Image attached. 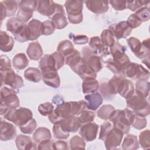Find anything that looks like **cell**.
Returning <instances> with one entry per match:
<instances>
[{
    "instance_id": "1",
    "label": "cell",
    "mask_w": 150,
    "mask_h": 150,
    "mask_svg": "<svg viewBox=\"0 0 150 150\" xmlns=\"http://www.w3.org/2000/svg\"><path fill=\"white\" fill-rule=\"evenodd\" d=\"M125 46L120 44L118 41L110 47V53L112 57L105 62L106 67L115 74L123 76L127 66L131 62L128 56L125 53L127 50Z\"/></svg>"
},
{
    "instance_id": "2",
    "label": "cell",
    "mask_w": 150,
    "mask_h": 150,
    "mask_svg": "<svg viewBox=\"0 0 150 150\" xmlns=\"http://www.w3.org/2000/svg\"><path fill=\"white\" fill-rule=\"evenodd\" d=\"M85 109H87L86 101H63L57 105L56 108L48 116V118L50 122L54 124L64 118L71 116H78Z\"/></svg>"
},
{
    "instance_id": "3",
    "label": "cell",
    "mask_w": 150,
    "mask_h": 150,
    "mask_svg": "<svg viewBox=\"0 0 150 150\" xmlns=\"http://www.w3.org/2000/svg\"><path fill=\"white\" fill-rule=\"evenodd\" d=\"M135 118V113L128 108L122 110H115L108 120L112 122L113 127L120 129L124 134L129 132L131 124Z\"/></svg>"
},
{
    "instance_id": "4",
    "label": "cell",
    "mask_w": 150,
    "mask_h": 150,
    "mask_svg": "<svg viewBox=\"0 0 150 150\" xmlns=\"http://www.w3.org/2000/svg\"><path fill=\"white\" fill-rule=\"evenodd\" d=\"M108 84L114 94H119L125 98L131 97L135 91L133 83L124 78L122 76L115 75L108 82Z\"/></svg>"
},
{
    "instance_id": "5",
    "label": "cell",
    "mask_w": 150,
    "mask_h": 150,
    "mask_svg": "<svg viewBox=\"0 0 150 150\" xmlns=\"http://www.w3.org/2000/svg\"><path fill=\"white\" fill-rule=\"evenodd\" d=\"M17 92L13 88L4 87L1 89L0 114H4L11 108H16L19 107V100L16 95Z\"/></svg>"
},
{
    "instance_id": "6",
    "label": "cell",
    "mask_w": 150,
    "mask_h": 150,
    "mask_svg": "<svg viewBox=\"0 0 150 150\" xmlns=\"http://www.w3.org/2000/svg\"><path fill=\"white\" fill-rule=\"evenodd\" d=\"M4 117L19 127L33 118V114L28 108L19 107L18 108L9 109L4 114Z\"/></svg>"
},
{
    "instance_id": "7",
    "label": "cell",
    "mask_w": 150,
    "mask_h": 150,
    "mask_svg": "<svg viewBox=\"0 0 150 150\" xmlns=\"http://www.w3.org/2000/svg\"><path fill=\"white\" fill-rule=\"evenodd\" d=\"M127 105L137 115L146 117L150 113V105L149 101L136 94L126 98Z\"/></svg>"
},
{
    "instance_id": "8",
    "label": "cell",
    "mask_w": 150,
    "mask_h": 150,
    "mask_svg": "<svg viewBox=\"0 0 150 150\" xmlns=\"http://www.w3.org/2000/svg\"><path fill=\"white\" fill-rule=\"evenodd\" d=\"M84 1L69 0L64 2V6L67 13L69 22L72 24H79L83 21L82 13Z\"/></svg>"
},
{
    "instance_id": "9",
    "label": "cell",
    "mask_w": 150,
    "mask_h": 150,
    "mask_svg": "<svg viewBox=\"0 0 150 150\" xmlns=\"http://www.w3.org/2000/svg\"><path fill=\"white\" fill-rule=\"evenodd\" d=\"M65 63L64 57L58 52H54L51 54H46L42 56L39 62L40 70L45 69L59 70Z\"/></svg>"
},
{
    "instance_id": "10",
    "label": "cell",
    "mask_w": 150,
    "mask_h": 150,
    "mask_svg": "<svg viewBox=\"0 0 150 150\" xmlns=\"http://www.w3.org/2000/svg\"><path fill=\"white\" fill-rule=\"evenodd\" d=\"M0 73L1 86L3 84L9 86L15 90H19L24 86L22 78L16 74L12 68L5 70H0Z\"/></svg>"
},
{
    "instance_id": "11",
    "label": "cell",
    "mask_w": 150,
    "mask_h": 150,
    "mask_svg": "<svg viewBox=\"0 0 150 150\" xmlns=\"http://www.w3.org/2000/svg\"><path fill=\"white\" fill-rule=\"evenodd\" d=\"M123 76L132 80H148L149 71L138 63L130 62L125 69Z\"/></svg>"
},
{
    "instance_id": "12",
    "label": "cell",
    "mask_w": 150,
    "mask_h": 150,
    "mask_svg": "<svg viewBox=\"0 0 150 150\" xmlns=\"http://www.w3.org/2000/svg\"><path fill=\"white\" fill-rule=\"evenodd\" d=\"M81 57L84 63L96 73L100 71L103 68L101 59L93 49L90 47L86 46L81 50Z\"/></svg>"
},
{
    "instance_id": "13",
    "label": "cell",
    "mask_w": 150,
    "mask_h": 150,
    "mask_svg": "<svg viewBox=\"0 0 150 150\" xmlns=\"http://www.w3.org/2000/svg\"><path fill=\"white\" fill-rule=\"evenodd\" d=\"M19 11L16 16L24 23H26L32 17L33 12L36 9L37 1L24 0L18 2Z\"/></svg>"
},
{
    "instance_id": "14",
    "label": "cell",
    "mask_w": 150,
    "mask_h": 150,
    "mask_svg": "<svg viewBox=\"0 0 150 150\" xmlns=\"http://www.w3.org/2000/svg\"><path fill=\"white\" fill-rule=\"evenodd\" d=\"M60 4L54 2L53 1H37L36 11L41 15L46 16L49 19L57 12Z\"/></svg>"
},
{
    "instance_id": "15",
    "label": "cell",
    "mask_w": 150,
    "mask_h": 150,
    "mask_svg": "<svg viewBox=\"0 0 150 150\" xmlns=\"http://www.w3.org/2000/svg\"><path fill=\"white\" fill-rule=\"evenodd\" d=\"M124 134L118 129L113 127L104 139V144L107 149H115L122 142Z\"/></svg>"
},
{
    "instance_id": "16",
    "label": "cell",
    "mask_w": 150,
    "mask_h": 150,
    "mask_svg": "<svg viewBox=\"0 0 150 150\" xmlns=\"http://www.w3.org/2000/svg\"><path fill=\"white\" fill-rule=\"evenodd\" d=\"M108 29L112 32L117 39L126 38L132 32V29L129 26L127 21H121L110 25Z\"/></svg>"
},
{
    "instance_id": "17",
    "label": "cell",
    "mask_w": 150,
    "mask_h": 150,
    "mask_svg": "<svg viewBox=\"0 0 150 150\" xmlns=\"http://www.w3.org/2000/svg\"><path fill=\"white\" fill-rule=\"evenodd\" d=\"M28 40H35L38 39L42 33V22L39 20L32 19L26 26Z\"/></svg>"
},
{
    "instance_id": "18",
    "label": "cell",
    "mask_w": 150,
    "mask_h": 150,
    "mask_svg": "<svg viewBox=\"0 0 150 150\" xmlns=\"http://www.w3.org/2000/svg\"><path fill=\"white\" fill-rule=\"evenodd\" d=\"M98 125L95 122H88L81 126L79 134L84 141L91 142L94 141L98 133Z\"/></svg>"
},
{
    "instance_id": "19",
    "label": "cell",
    "mask_w": 150,
    "mask_h": 150,
    "mask_svg": "<svg viewBox=\"0 0 150 150\" xmlns=\"http://www.w3.org/2000/svg\"><path fill=\"white\" fill-rule=\"evenodd\" d=\"M42 80L48 86L58 88L60 85V79L57 71L53 69H45L41 70Z\"/></svg>"
},
{
    "instance_id": "20",
    "label": "cell",
    "mask_w": 150,
    "mask_h": 150,
    "mask_svg": "<svg viewBox=\"0 0 150 150\" xmlns=\"http://www.w3.org/2000/svg\"><path fill=\"white\" fill-rule=\"evenodd\" d=\"M16 135V128L14 125L8 122L1 120L0 139L2 141H7L13 139Z\"/></svg>"
},
{
    "instance_id": "21",
    "label": "cell",
    "mask_w": 150,
    "mask_h": 150,
    "mask_svg": "<svg viewBox=\"0 0 150 150\" xmlns=\"http://www.w3.org/2000/svg\"><path fill=\"white\" fill-rule=\"evenodd\" d=\"M61 128L67 132H76L81 127L77 116H71L62 120L59 122Z\"/></svg>"
},
{
    "instance_id": "22",
    "label": "cell",
    "mask_w": 150,
    "mask_h": 150,
    "mask_svg": "<svg viewBox=\"0 0 150 150\" xmlns=\"http://www.w3.org/2000/svg\"><path fill=\"white\" fill-rule=\"evenodd\" d=\"M87 8L96 14H101L108 10L109 1H86Z\"/></svg>"
},
{
    "instance_id": "23",
    "label": "cell",
    "mask_w": 150,
    "mask_h": 150,
    "mask_svg": "<svg viewBox=\"0 0 150 150\" xmlns=\"http://www.w3.org/2000/svg\"><path fill=\"white\" fill-rule=\"evenodd\" d=\"M64 60L65 63L75 73L80 64L84 62V60L81 56L80 53L76 49H74L70 54L65 57Z\"/></svg>"
},
{
    "instance_id": "24",
    "label": "cell",
    "mask_w": 150,
    "mask_h": 150,
    "mask_svg": "<svg viewBox=\"0 0 150 150\" xmlns=\"http://www.w3.org/2000/svg\"><path fill=\"white\" fill-rule=\"evenodd\" d=\"M89 46L98 56L105 57L110 54L108 47L105 46L102 43L100 38L98 36H93L89 40Z\"/></svg>"
},
{
    "instance_id": "25",
    "label": "cell",
    "mask_w": 150,
    "mask_h": 150,
    "mask_svg": "<svg viewBox=\"0 0 150 150\" xmlns=\"http://www.w3.org/2000/svg\"><path fill=\"white\" fill-rule=\"evenodd\" d=\"M16 147L19 150L36 149V143L33 142L31 138L25 135L20 134L16 137L15 139Z\"/></svg>"
},
{
    "instance_id": "26",
    "label": "cell",
    "mask_w": 150,
    "mask_h": 150,
    "mask_svg": "<svg viewBox=\"0 0 150 150\" xmlns=\"http://www.w3.org/2000/svg\"><path fill=\"white\" fill-rule=\"evenodd\" d=\"M50 19L54 23L57 29H62L68 25V22L65 16V11L62 5Z\"/></svg>"
},
{
    "instance_id": "27",
    "label": "cell",
    "mask_w": 150,
    "mask_h": 150,
    "mask_svg": "<svg viewBox=\"0 0 150 150\" xmlns=\"http://www.w3.org/2000/svg\"><path fill=\"white\" fill-rule=\"evenodd\" d=\"M85 100L87 101V108L91 111L96 110L103 103V97L101 95L95 92L85 96Z\"/></svg>"
},
{
    "instance_id": "28",
    "label": "cell",
    "mask_w": 150,
    "mask_h": 150,
    "mask_svg": "<svg viewBox=\"0 0 150 150\" xmlns=\"http://www.w3.org/2000/svg\"><path fill=\"white\" fill-rule=\"evenodd\" d=\"M26 53L30 60H38L43 55V49L38 42H33L28 45Z\"/></svg>"
},
{
    "instance_id": "29",
    "label": "cell",
    "mask_w": 150,
    "mask_h": 150,
    "mask_svg": "<svg viewBox=\"0 0 150 150\" xmlns=\"http://www.w3.org/2000/svg\"><path fill=\"white\" fill-rule=\"evenodd\" d=\"M14 46V39L6 32H0V49L4 52L11 51Z\"/></svg>"
},
{
    "instance_id": "30",
    "label": "cell",
    "mask_w": 150,
    "mask_h": 150,
    "mask_svg": "<svg viewBox=\"0 0 150 150\" xmlns=\"http://www.w3.org/2000/svg\"><path fill=\"white\" fill-rule=\"evenodd\" d=\"M25 24L26 23H24L18 18L13 17L7 21L6 28L8 31L10 32L13 36H15L22 30Z\"/></svg>"
},
{
    "instance_id": "31",
    "label": "cell",
    "mask_w": 150,
    "mask_h": 150,
    "mask_svg": "<svg viewBox=\"0 0 150 150\" xmlns=\"http://www.w3.org/2000/svg\"><path fill=\"white\" fill-rule=\"evenodd\" d=\"M98 81L94 78H88L83 80L82 90L84 94H91L96 92L99 88Z\"/></svg>"
},
{
    "instance_id": "32",
    "label": "cell",
    "mask_w": 150,
    "mask_h": 150,
    "mask_svg": "<svg viewBox=\"0 0 150 150\" xmlns=\"http://www.w3.org/2000/svg\"><path fill=\"white\" fill-rule=\"evenodd\" d=\"M33 141L36 144H39L40 142L52 138V135L49 129L45 127H39L35 130L32 136Z\"/></svg>"
},
{
    "instance_id": "33",
    "label": "cell",
    "mask_w": 150,
    "mask_h": 150,
    "mask_svg": "<svg viewBox=\"0 0 150 150\" xmlns=\"http://www.w3.org/2000/svg\"><path fill=\"white\" fill-rule=\"evenodd\" d=\"M136 94L146 98L149 93V82L147 80H138L135 83Z\"/></svg>"
},
{
    "instance_id": "34",
    "label": "cell",
    "mask_w": 150,
    "mask_h": 150,
    "mask_svg": "<svg viewBox=\"0 0 150 150\" xmlns=\"http://www.w3.org/2000/svg\"><path fill=\"white\" fill-rule=\"evenodd\" d=\"M139 145L137 137L133 134H128L124 139L122 148L124 150H134L139 148Z\"/></svg>"
},
{
    "instance_id": "35",
    "label": "cell",
    "mask_w": 150,
    "mask_h": 150,
    "mask_svg": "<svg viewBox=\"0 0 150 150\" xmlns=\"http://www.w3.org/2000/svg\"><path fill=\"white\" fill-rule=\"evenodd\" d=\"M76 73H77L83 80L88 78L96 79L97 77V73L86 64L84 61L78 67Z\"/></svg>"
},
{
    "instance_id": "36",
    "label": "cell",
    "mask_w": 150,
    "mask_h": 150,
    "mask_svg": "<svg viewBox=\"0 0 150 150\" xmlns=\"http://www.w3.org/2000/svg\"><path fill=\"white\" fill-rule=\"evenodd\" d=\"M25 78L30 81L38 83L42 80V74L40 70L36 67H29L24 72Z\"/></svg>"
},
{
    "instance_id": "37",
    "label": "cell",
    "mask_w": 150,
    "mask_h": 150,
    "mask_svg": "<svg viewBox=\"0 0 150 150\" xmlns=\"http://www.w3.org/2000/svg\"><path fill=\"white\" fill-rule=\"evenodd\" d=\"M12 64L17 70H23L29 64V60L25 53H19L16 54L12 59Z\"/></svg>"
},
{
    "instance_id": "38",
    "label": "cell",
    "mask_w": 150,
    "mask_h": 150,
    "mask_svg": "<svg viewBox=\"0 0 150 150\" xmlns=\"http://www.w3.org/2000/svg\"><path fill=\"white\" fill-rule=\"evenodd\" d=\"M74 49V46L71 41L69 40H64L59 43L57 52L60 53L65 57L70 54Z\"/></svg>"
},
{
    "instance_id": "39",
    "label": "cell",
    "mask_w": 150,
    "mask_h": 150,
    "mask_svg": "<svg viewBox=\"0 0 150 150\" xmlns=\"http://www.w3.org/2000/svg\"><path fill=\"white\" fill-rule=\"evenodd\" d=\"M100 39L103 45L106 47H111L115 42L112 32L109 29H104L100 35Z\"/></svg>"
},
{
    "instance_id": "40",
    "label": "cell",
    "mask_w": 150,
    "mask_h": 150,
    "mask_svg": "<svg viewBox=\"0 0 150 150\" xmlns=\"http://www.w3.org/2000/svg\"><path fill=\"white\" fill-rule=\"evenodd\" d=\"M78 117L79 121L81 125V126L86 123L93 122L95 118L96 114L92 111L90 110L85 109L81 111V112L79 114Z\"/></svg>"
},
{
    "instance_id": "41",
    "label": "cell",
    "mask_w": 150,
    "mask_h": 150,
    "mask_svg": "<svg viewBox=\"0 0 150 150\" xmlns=\"http://www.w3.org/2000/svg\"><path fill=\"white\" fill-rule=\"evenodd\" d=\"M127 42L131 51L137 56L142 49L143 46L142 42L138 39L133 36L127 39Z\"/></svg>"
},
{
    "instance_id": "42",
    "label": "cell",
    "mask_w": 150,
    "mask_h": 150,
    "mask_svg": "<svg viewBox=\"0 0 150 150\" xmlns=\"http://www.w3.org/2000/svg\"><path fill=\"white\" fill-rule=\"evenodd\" d=\"M114 106L110 104H105L102 105L97 111V116L102 120H108L111 113L115 110Z\"/></svg>"
},
{
    "instance_id": "43",
    "label": "cell",
    "mask_w": 150,
    "mask_h": 150,
    "mask_svg": "<svg viewBox=\"0 0 150 150\" xmlns=\"http://www.w3.org/2000/svg\"><path fill=\"white\" fill-rule=\"evenodd\" d=\"M138 142L144 149L150 148V131L149 129L143 131L139 134Z\"/></svg>"
},
{
    "instance_id": "44",
    "label": "cell",
    "mask_w": 150,
    "mask_h": 150,
    "mask_svg": "<svg viewBox=\"0 0 150 150\" xmlns=\"http://www.w3.org/2000/svg\"><path fill=\"white\" fill-rule=\"evenodd\" d=\"M99 87L100 91L102 94L101 96L103 99L105 100H111L114 98L115 94L112 91L108 83H102Z\"/></svg>"
},
{
    "instance_id": "45",
    "label": "cell",
    "mask_w": 150,
    "mask_h": 150,
    "mask_svg": "<svg viewBox=\"0 0 150 150\" xmlns=\"http://www.w3.org/2000/svg\"><path fill=\"white\" fill-rule=\"evenodd\" d=\"M149 4L148 1H127V8L131 11L136 12L143 7H147Z\"/></svg>"
},
{
    "instance_id": "46",
    "label": "cell",
    "mask_w": 150,
    "mask_h": 150,
    "mask_svg": "<svg viewBox=\"0 0 150 150\" xmlns=\"http://www.w3.org/2000/svg\"><path fill=\"white\" fill-rule=\"evenodd\" d=\"M86 142L84 139L78 135L73 136L70 140V148L71 149H85Z\"/></svg>"
},
{
    "instance_id": "47",
    "label": "cell",
    "mask_w": 150,
    "mask_h": 150,
    "mask_svg": "<svg viewBox=\"0 0 150 150\" xmlns=\"http://www.w3.org/2000/svg\"><path fill=\"white\" fill-rule=\"evenodd\" d=\"M5 7L7 17L13 16L15 14L18 8V2L16 1H2Z\"/></svg>"
},
{
    "instance_id": "48",
    "label": "cell",
    "mask_w": 150,
    "mask_h": 150,
    "mask_svg": "<svg viewBox=\"0 0 150 150\" xmlns=\"http://www.w3.org/2000/svg\"><path fill=\"white\" fill-rule=\"evenodd\" d=\"M53 133L54 138L57 139H66L69 137V132L64 131L60 127L59 122L54 124L53 127Z\"/></svg>"
},
{
    "instance_id": "49",
    "label": "cell",
    "mask_w": 150,
    "mask_h": 150,
    "mask_svg": "<svg viewBox=\"0 0 150 150\" xmlns=\"http://www.w3.org/2000/svg\"><path fill=\"white\" fill-rule=\"evenodd\" d=\"M37 127V123L34 118H32L24 125L19 127L21 131L25 134H31Z\"/></svg>"
},
{
    "instance_id": "50",
    "label": "cell",
    "mask_w": 150,
    "mask_h": 150,
    "mask_svg": "<svg viewBox=\"0 0 150 150\" xmlns=\"http://www.w3.org/2000/svg\"><path fill=\"white\" fill-rule=\"evenodd\" d=\"M147 124V120L145 117L138 115L135 114V118L131 126L137 129H144Z\"/></svg>"
},
{
    "instance_id": "51",
    "label": "cell",
    "mask_w": 150,
    "mask_h": 150,
    "mask_svg": "<svg viewBox=\"0 0 150 150\" xmlns=\"http://www.w3.org/2000/svg\"><path fill=\"white\" fill-rule=\"evenodd\" d=\"M56 26L54 23L50 20H47L42 22V35L48 36L52 35L55 30Z\"/></svg>"
},
{
    "instance_id": "52",
    "label": "cell",
    "mask_w": 150,
    "mask_h": 150,
    "mask_svg": "<svg viewBox=\"0 0 150 150\" xmlns=\"http://www.w3.org/2000/svg\"><path fill=\"white\" fill-rule=\"evenodd\" d=\"M54 110V106L49 102L41 104L38 107L39 112L43 116H49Z\"/></svg>"
},
{
    "instance_id": "53",
    "label": "cell",
    "mask_w": 150,
    "mask_h": 150,
    "mask_svg": "<svg viewBox=\"0 0 150 150\" xmlns=\"http://www.w3.org/2000/svg\"><path fill=\"white\" fill-rule=\"evenodd\" d=\"M113 128V125L110 122H105L100 125V131L99 134V139L104 140L108 134Z\"/></svg>"
},
{
    "instance_id": "54",
    "label": "cell",
    "mask_w": 150,
    "mask_h": 150,
    "mask_svg": "<svg viewBox=\"0 0 150 150\" xmlns=\"http://www.w3.org/2000/svg\"><path fill=\"white\" fill-rule=\"evenodd\" d=\"M138 18L141 20V22H146L149 21L150 19V12H149V9L147 7H143L134 13Z\"/></svg>"
},
{
    "instance_id": "55",
    "label": "cell",
    "mask_w": 150,
    "mask_h": 150,
    "mask_svg": "<svg viewBox=\"0 0 150 150\" xmlns=\"http://www.w3.org/2000/svg\"><path fill=\"white\" fill-rule=\"evenodd\" d=\"M127 22L129 26L132 29L137 28L142 23L141 20L135 13H132L129 16L127 21Z\"/></svg>"
},
{
    "instance_id": "56",
    "label": "cell",
    "mask_w": 150,
    "mask_h": 150,
    "mask_svg": "<svg viewBox=\"0 0 150 150\" xmlns=\"http://www.w3.org/2000/svg\"><path fill=\"white\" fill-rule=\"evenodd\" d=\"M69 38L72 39L73 42L76 45H84L89 41V39L86 35L74 36L73 33H71L69 35Z\"/></svg>"
},
{
    "instance_id": "57",
    "label": "cell",
    "mask_w": 150,
    "mask_h": 150,
    "mask_svg": "<svg viewBox=\"0 0 150 150\" xmlns=\"http://www.w3.org/2000/svg\"><path fill=\"white\" fill-rule=\"evenodd\" d=\"M109 3L115 11H123L127 8V1L113 0L110 1Z\"/></svg>"
},
{
    "instance_id": "58",
    "label": "cell",
    "mask_w": 150,
    "mask_h": 150,
    "mask_svg": "<svg viewBox=\"0 0 150 150\" xmlns=\"http://www.w3.org/2000/svg\"><path fill=\"white\" fill-rule=\"evenodd\" d=\"M11 69V63L10 59L4 54L0 56V70H5Z\"/></svg>"
},
{
    "instance_id": "59",
    "label": "cell",
    "mask_w": 150,
    "mask_h": 150,
    "mask_svg": "<svg viewBox=\"0 0 150 150\" xmlns=\"http://www.w3.org/2000/svg\"><path fill=\"white\" fill-rule=\"evenodd\" d=\"M54 141L52 139H46L45 140L39 144H38V149L42 150V149H53V145Z\"/></svg>"
},
{
    "instance_id": "60",
    "label": "cell",
    "mask_w": 150,
    "mask_h": 150,
    "mask_svg": "<svg viewBox=\"0 0 150 150\" xmlns=\"http://www.w3.org/2000/svg\"><path fill=\"white\" fill-rule=\"evenodd\" d=\"M53 149H68V145L66 141L59 140L56 142H53Z\"/></svg>"
},
{
    "instance_id": "61",
    "label": "cell",
    "mask_w": 150,
    "mask_h": 150,
    "mask_svg": "<svg viewBox=\"0 0 150 150\" xmlns=\"http://www.w3.org/2000/svg\"><path fill=\"white\" fill-rule=\"evenodd\" d=\"M0 9H1V20L2 22L6 17H7L6 11L2 1L0 2Z\"/></svg>"
},
{
    "instance_id": "62",
    "label": "cell",
    "mask_w": 150,
    "mask_h": 150,
    "mask_svg": "<svg viewBox=\"0 0 150 150\" xmlns=\"http://www.w3.org/2000/svg\"><path fill=\"white\" fill-rule=\"evenodd\" d=\"M142 62L145 64L148 67H149V58H147V59H145L142 60Z\"/></svg>"
}]
</instances>
